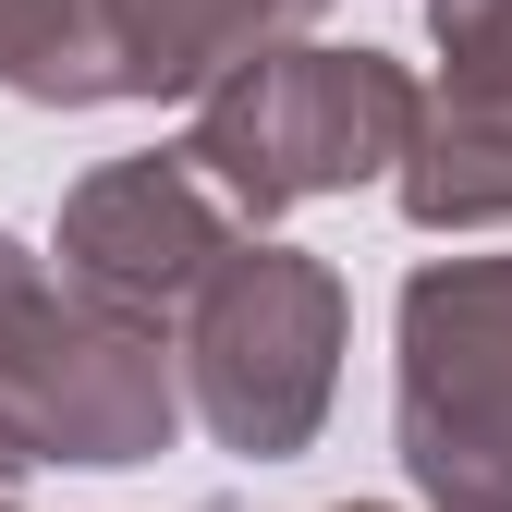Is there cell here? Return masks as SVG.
Instances as JSON below:
<instances>
[{
    "instance_id": "6da1fadb",
    "label": "cell",
    "mask_w": 512,
    "mask_h": 512,
    "mask_svg": "<svg viewBox=\"0 0 512 512\" xmlns=\"http://www.w3.org/2000/svg\"><path fill=\"white\" fill-rule=\"evenodd\" d=\"M183 403V342L171 317H135L86 293L74 269H37V256L0 232V488L37 464H159Z\"/></svg>"
},
{
    "instance_id": "7a4b0ae2",
    "label": "cell",
    "mask_w": 512,
    "mask_h": 512,
    "mask_svg": "<svg viewBox=\"0 0 512 512\" xmlns=\"http://www.w3.org/2000/svg\"><path fill=\"white\" fill-rule=\"evenodd\" d=\"M427 122V86L403 74L391 49H330V37H281L232 61V74L196 98V147L232 208L269 232L281 208H317V196H354V183H391L403 147Z\"/></svg>"
},
{
    "instance_id": "3957f363",
    "label": "cell",
    "mask_w": 512,
    "mask_h": 512,
    "mask_svg": "<svg viewBox=\"0 0 512 512\" xmlns=\"http://www.w3.org/2000/svg\"><path fill=\"white\" fill-rule=\"evenodd\" d=\"M342 330H354V293L330 256L244 232L220 269L183 293L171 342H183V403L220 452L244 464H293L317 427H330L342 391Z\"/></svg>"
},
{
    "instance_id": "277c9868",
    "label": "cell",
    "mask_w": 512,
    "mask_h": 512,
    "mask_svg": "<svg viewBox=\"0 0 512 512\" xmlns=\"http://www.w3.org/2000/svg\"><path fill=\"white\" fill-rule=\"evenodd\" d=\"M391 439L427 512H512V256H427L403 281Z\"/></svg>"
},
{
    "instance_id": "5b68a950",
    "label": "cell",
    "mask_w": 512,
    "mask_h": 512,
    "mask_svg": "<svg viewBox=\"0 0 512 512\" xmlns=\"http://www.w3.org/2000/svg\"><path fill=\"white\" fill-rule=\"evenodd\" d=\"M244 232L256 220L232 208V183L196 147H147V159H110L61 196V269L86 293H110V305H135V317H183V293Z\"/></svg>"
},
{
    "instance_id": "8992f818",
    "label": "cell",
    "mask_w": 512,
    "mask_h": 512,
    "mask_svg": "<svg viewBox=\"0 0 512 512\" xmlns=\"http://www.w3.org/2000/svg\"><path fill=\"white\" fill-rule=\"evenodd\" d=\"M427 37H439V86L391 196L415 232H500L512 220V13H464Z\"/></svg>"
},
{
    "instance_id": "52a82bcc",
    "label": "cell",
    "mask_w": 512,
    "mask_h": 512,
    "mask_svg": "<svg viewBox=\"0 0 512 512\" xmlns=\"http://www.w3.org/2000/svg\"><path fill=\"white\" fill-rule=\"evenodd\" d=\"M330 0H110V37H122V86L135 98H208L232 61L305 37Z\"/></svg>"
},
{
    "instance_id": "ba28073f",
    "label": "cell",
    "mask_w": 512,
    "mask_h": 512,
    "mask_svg": "<svg viewBox=\"0 0 512 512\" xmlns=\"http://www.w3.org/2000/svg\"><path fill=\"white\" fill-rule=\"evenodd\" d=\"M0 98L25 110H110L122 86V37L110 0H0Z\"/></svg>"
},
{
    "instance_id": "9c48e42d",
    "label": "cell",
    "mask_w": 512,
    "mask_h": 512,
    "mask_svg": "<svg viewBox=\"0 0 512 512\" xmlns=\"http://www.w3.org/2000/svg\"><path fill=\"white\" fill-rule=\"evenodd\" d=\"M464 13H512V0H427V25H464Z\"/></svg>"
},
{
    "instance_id": "30bf717a",
    "label": "cell",
    "mask_w": 512,
    "mask_h": 512,
    "mask_svg": "<svg viewBox=\"0 0 512 512\" xmlns=\"http://www.w3.org/2000/svg\"><path fill=\"white\" fill-rule=\"evenodd\" d=\"M330 512H391V500H330Z\"/></svg>"
},
{
    "instance_id": "8fae6325",
    "label": "cell",
    "mask_w": 512,
    "mask_h": 512,
    "mask_svg": "<svg viewBox=\"0 0 512 512\" xmlns=\"http://www.w3.org/2000/svg\"><path fill=\"white\" fill-rule=\"evenodd\" d=\"M0 512H25V500H13V488H0Z\"/></svg>"
}]
</instances>
